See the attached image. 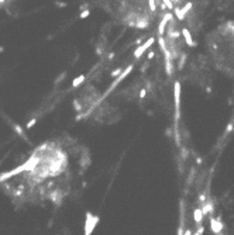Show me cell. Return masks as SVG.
<instances>
[{"instance_id":"1","label":"cell","mask_w":234,"mask_h":235,"mask_svg":"<svg viewBox=\"0 0 234 235\" xmlns=\"http://www.w3.org/2000/svg\"><path fill=\"white\" fill-rule=\"evenodd\" d=\"M206 44L216 69L234 76V23H224L213 30Z\"/></svg>"}]
</instances>
